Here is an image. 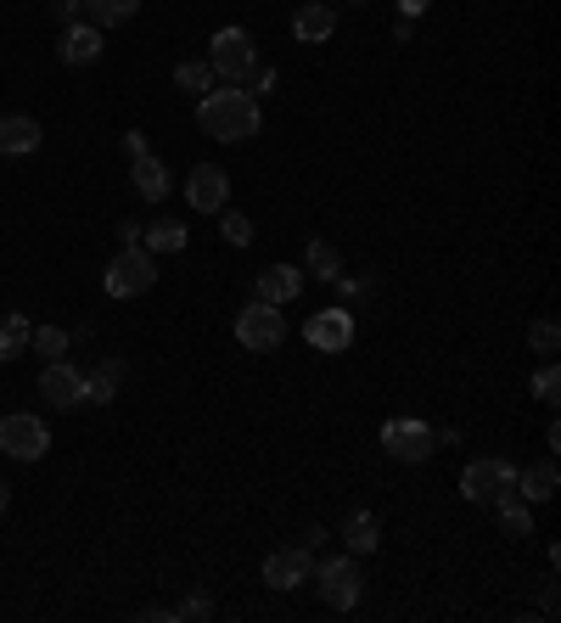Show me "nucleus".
Masks as SVG:
<instances>
[{
  "label": "nucleus",
  "instance_id": "obj_1",
  "mask_svg": "<svg viewBox=\"0 0 561 623\" xmlns=\"http://www.w3.org/2000/svg\"><path fill=\"white\" fill-rule=\"evenodd\" d=\"M258 124H264L258 96H247V90H208V96H196V129L214 136V141H225V147L253 141Z\"/></svg>",
  "mask_w": 561,
  "mask_h": 623
},
{
  "label": "nucleus",
  "instance_id": "obj_2",
  "mask_svg": "<svg viewBox=\"0 0 561 623\" xmlns=\"http://www.w3.org/2000/svg\"><path fill=\"white\" fill-rule=\"evenodd\" d=\"M107 298H141V292L157 287V258L141 242H124V253L107 265Z\"/></svg>",
  "mask_w": 561,
  "mask_h": 623
},
{
  "label": "nucleus",
  "instance_id": "obj_3",
  "mask_svg": "<svg viewBox=\"0 0 561 623\" xmlns=\"http://www.w3.org/2000/svg\"><path fill=\"white\" fill-rule=\"evenodd\" d=\"M315 584H320V596H326V607H337V612H348V607H359V589H366V578H359V562L343 550V556H326V562L309 573Z\"/></svg>",
  "mask_w": 561,
  "mask_h": 623
},
{
  "label": "nucleus",
  "instance_id": "obj_4",
  "mask_svg": "<svg viewBox=\"0 0 561 623\" xmlns=\"http://www.w3.org/2000/svg\"><path fill=\"white\" fill-rule=\"evenodd\" d=\"M237 343H242L247 354H276V348L286 343V320H281V309L253 298V304L237 315Z\"/></svg>",
  "mask_w": 561,
  "mask_h": 623
},
{
  "label": "nucleus",
  "instance_id": "obj_5",
  "mask_svg": "<svg viewBox=\"0 0 561 623\" xmlns=\"http://www.w3.org/2000/svg\"><path fill=\"white\" fill-rule=\"evenodd\" d=\"M382 449L393 455V461H405V467H421L426 455L438 449V433L426 428V421H416V416H393L382 428Z\"/></svg>",
  "mask_w": 561,
  "mask_h": 623
},
{
  "label": "nucleus",
  "instance_id": "obj_6",
  "mask_svg": "<svg viewBox=\"0 0 561 623\" xmlns=\"http://www.w3.org/2000/svg\"><path fill=\"white\" fill-rule=\"evenodd\" d=\"M460 495L477 500V506H494L500 495H517V467L500 461V455H488V461H472L460 472Z\"/></svg>",
  "mask_w": 561,
  "mask_h": 623
},
{
  "label": "nucleus",
  "instance_id": "obj_7",
  "mask_svg": "<svg viewBox=\"0 0 561 623\" xmlns=\"http://www.w3.org/2000/svg\"><path fill=\"white\" fill-rule=\"evenodd\" d=\"M46 449H51V428L40 416L12 410L7 421H0V455H12V461H40Z\"/></svg>",
  "mask_w": 561,
  "mask_h": 623
},
{
  "label": "nucleus",
  "instance_id": "obj_8",
  "mask_svg": "<svg viewBox=\"0 0 561 623\" xmlns=\"http://www.w3.org/2000/svg\"><path fill=\"white\" fill-rule=\"evenodd\" d=\"M253 62H258V46H253L247 28H219L214 46H208V68H214L219 79H242Z\"/></svg>",
  "mask_w": 561,
  "mask_h": 623
},
{
  "label": "nucleus",
  "instance_id": "obj_9",
  "mask_svg": "<svg viewBox=\"0 0 561 623\" xmlns=\"http://www.w3.org/2000/svg\"><path fill=\"white\" fill-rule=\"evenodd\" d=\"M304 343L320 348V354H348V343H354V309H320V315H309Z\"/></svg>",
  "mask_w": 561,
  "mask_h": 623
},
{
  "label": "nucleus",
  "instance_id": "obj_10",
  "mask_svg": "<svg viewBox=\"0 0 561 623\" xmlns=\"http://www.w3.org/2000/svg\"><path fill=\"white\" fill-rule=\"evenodd\" d=\"M309 573H315L309 545H286V550L264 556V584L270 589H298V584H309Z\"/></svg>",
  "mask_w": 561,
  "mask_h": 623
},
{
  "label": "nucleus",
  "instance_id": "obj_11",
  "mask_svg": "<svg viewBox=\"0 0 561 623\" xmlns=\"http://www.w3.org/2000/svg\"><path fill=\"white\" fill-rule=\"evenodd\" d=\"M186 203H191L196 214H219V208L230 203V175L214 169V163H196V169L186 175Z\"/></svg>",
  "mask_w": 561,
  "mask_h": 623
},
{
  "label": "nucleus",
  "instance_id": "obj_12",
  "mask_svg": "<svg viewBox=\"0 0 561 623\" xmlns=\"http://www.w3.org/2000/svg\"><path fill=\"white\" fill-rule=\"evenodd\" d=\"M40 399L56 405V410H79L85 405V371H74L68 359H51L40 371Z\"/></svg>",
  "mask_w": 561,
  "mask_h": 623
},
{
  "label": "nucleus",
  "instance_id": "obj_13",
  "mask_svg": "<svg viewBox=\"0 0 561 623\" xmlns=\"http://www.w3.org/2000/svg\"><path fill=\"white\" fill-rule=\"evenodd\" d=\"M304 292V270L298 265H270V270H258V281H253V298L258 304H292Z\"/></svg>",
  "mask_w": 561,
  "mask_h": 623
},
{
  "label": "nucleus",
  "instance_id": "obj_14",
  "mask_svg": "<svg viewBox=\"0 0 561 623\" xmlns=\"http://www.w3.org/2000/svg\"><path fill=\"white\" fill-rule=\"evenodd\" d=\"M56 56L68 62V68H90V62L102 56V28H95V23H68V28H62Z\"/></svg>",
  "mask_w": 561,
  "mask_h": 623
},
{
  "label": "nucleus",
  "instance_id": "obj_15",
  "mask_svg": "<svg viewBox=\"0 0 561 623\" xmlns=\"http://www.w3.org/2000/svg\"><path fill=\"white\" fill-rule=\"evenodd\" d=\"M292 35H298L304 46L332 40V35H337V12L326 7V0H304V7H298V17H292Z\"/></svg>",
  "mask_w": 561,
  "mask_h": 623
},
{
  "label": "nucleus",
  "instance_id": "obj_16",
  "mask_svg": "<svg viewBox=\"0 0 561 623\" xmlns=\"http://www.w3.org/2000/svg\"><path fill=\"white\" fill-rule=\"evenodd\" d=\"M0 152H7V157L40 152V124L28 118V113H7V118H0Z\"/></svg>",
  "mask_w": 561,
  "mask_h": 623
},
{
  "label": "nucleus",
  "instance_id": "obj_17",
  "mask_svg": "<svg viewBox=\"0 0 561 623\" xmlns=\"http://www.w3.org/2000/svg\"><path fill=\"white\" fill-rule=\"evenodd\" d=\"M129 180H136V191L146 203H163V196H169V169H163V157H152V152L129 157Z\"/></svg>",
  "mask_w": 561,
  "mask_h": 623
},
{
  "label": "nucleus",
  "instance_id": "obj_18",
  "mask_svg": "<svg viewBox=\"0 0 561 623\" xmlns=\"http://www.w3.org/2000/svg\"><path fill=\"white\" fill-rule=\"evenodd\" d=\"M186 237H191V231H186L180 219H146V225H141V247H146L152 258H157V253H180Z\"/></svg>",
  "mask_w": 561,
  "mask_h": 623
},
{
  "label": "nucleus",
  "instance_id": "obj_19",
  "mask_svg": "<svg viewBox=\"0 0 561 623\" xmlns=\"http://www.w3.org/2000/svg\"><path fill=\"white\" fill-rule=\"evenodd\" d=\"M561 488V472H556V461H539V467H527V472H517V495L527 500V506H539V500H550Z\"/></svg>",
  "mask_w": 561,
  "mask_h": 623
},
{
  "label": "nucleus",
  "instance_id": "obj_20",
  "mask_svg": "<svg viewBox=\"0 0 561 623\" xmlns=\"http://www.w3.org/2000/svg\"><path fill=\"white\" fill-rule=\"evenodd\" d=\"M118 382H124V359H102V366L85 377V405H113Z\"/></svg>",
  "mask_w": 561,
  "mask_h": 623
},
{
  "label": "nucleus",
  "instance_id": "obj_21",
  "mask_svg": "<svg viewBox=\"0 0 561 623\" xmlns=\"http://www.w3.org/2000/svg\"><path fill=\"white\" fill-rule=\"evenodd\" d=\"M494 506H500V534L506 539H534V511H527L522 495H500Z\"/></svg>",
  "mask_w": 561,
  "mask_h": 623
},
{
  "label": "nucleus",
  "instance_id": "obj_22",
  "mask_svg": "<svg viewBox=\"0 0 561 623\" xmlns=\"http://www.w3.org/2000/svg\"><path fill=\"white\" fill-rule=\"evenodd\" d=\"M343 539H348V556H371V550L382 545V522H377L371 511H354L348 529H343Z\"/></svg>",
  "mask_w": 561,
  "mask_h": 623
},
{
  "label": "nucleus",
  "instance_id": "obj_23",
  "mask_svg": "<svg viewBox=\"0 0 561 623\" xmlns=\"http://www.w3.org/2000/svg\"><path fill=\"white\" fill-rule=\"evenodd\" d=\"M136 12H141V0H85V23H95V28H118Z\"/></svg>",
  "mask_w": 561,
  "mask_h": 623
},
{
  "label": "nucleus",
  "instance_id": "obj_24",
  "mask_svg": "<svg viewBox=\"0 0 561 623\" xmlns=\"http://www.w3.org/2000/svg\"><path fill=\"white\" fill-rule=\"evenodd\" d=\"M28 338H35V320L28 315H0V359H17L23 348H28Z\"/></svg>",
  "mask_w": 561,
  "mask_h": 623
},
{
  "label": "nucleus",
  "instance_id": "obj_25",
  "mask_svg": "<svg viewBox=\"0 0 561 623\" xmlns=\"http://www.w3.org/2000/svg\"><path fill=\"white\" fill-rule=\"evenodd\" d=\"M304 265H309V276H315V281H337V276H343V253H337L332 242H309Z\"/></svg>",
  "mask_w": 561,
  "mask_h": 623
},
{
  "label": "nucleus",
  "instance_id": "obj_26",
  "mask_svg": "<svg viewBox=\"0 0 561 623\" xmlns=\"http://www.w3.org/2000/svg\"><path fill=\"white\" fill-rule=\"evenodd\" d=\"M175 85L191 90V96H208V90H214V68H208V62H180V68H175Z\"/></svg>",
  "mask_w": 561,
  "mask_h": 623
},
{
  "label": "nucleus",
  "instance_id": "obj_27",
  "mask_svg": "<svg viewBox=\"0 0 561 623\" xmlns=\"http://www.w3.org/2000/svg\"><path fill=\"white\" fill-rule=\"evenodd\" d=\"M28 348H35L40 359H62V354H68V332H62V326H35Z\"/></svg>",
  "mask_w": 561,
  "mask_h": 623
},
{
  "label": "nucleus",
  "instance_id": "obj_28",
  "mask_svg": "<svg viewBox=\"0 0 561 623\" xmlns=\"http://www.w3.org/2000/svg\"><path fill=\"white\" fill-rule=\"evenodd\" d=\"M219 231H225L230 247H247V242H253V219L237 214V208H219Z\"/></svg>",
  "mask_w": 561,
  "mask_h": 623
},
{
  "label": "nucleus",
  "instance_id": "obj_29",
  "mask_svg": "<svg viewBox=\"0 0 561 623\" xmlns=\"http://www.w3.org/2000/svg\"><path fill=\"white\" fill-rule=\"evenodd\" d=\"M527 343H534V354L556 359V348H561V332H556V320H534V332H527Z\"/></svg>",
  "mask_w": 561,
  "mask_h": 623
},
{
  "label": "nucleus",
  "instance_id": "obj_30",
  "mask_svg": "<svg viewBox=\"0 0 561 623\" xmlns=\"http://www.w3.org/2000/svg\"><path fill=\"white\" fill-rule=\"evenodd\" d=\"M534 399H539V405H556V399H561V371H556V366H545V371L534 377Z\"/></svg>",
  "mask_w": 561,
  "mask_h": 623
},
{
  "label": "nucleus",
  "instance_id": "obj_31",
  "mask_svg": "<svg viewBox=\"0 0 561 623\" xmlns=\"http://www.w3.org/2000/svg\"><path fill=\"white\" fill-rule=\"evenodd\" d=\"M242 90H247V96H253V90H258V96L276 90V68H270V62H253V68L242 74Z\"/></svg>",
  "mask_w": 561,
  "mask_h": 623
},
{
  "label": "nucleus",
  "instance_id": "obj_32",
  "mask_svg": "<svg viewBox=\"0 0 561 623\" xmlns=\"http://www.w3.org/2000/svg\"><path fill=\"white\" fill-rule=\"evenodd\" d=\"M175 618H214V601H208V596H186V601L175 607Z\"/></svg>",
  "mask_w": 561,
  "mask_h": 623
},
{
  "label": "nucleus",
  "instance_id": "obj_33",
  "mask_svg": "<svg viewBox=\"0 0 561 623\" xmlns=\"http://www.w3.org/2000/svg\"><path fill=\"white\" fill-rule=\"evenodd\" d=\"M79 7H85V0H51V12H56L62 23H74V17H79Z\"/></svg>",
  "mask_w": 561,
  "mask_h": 623
},
{
  "label": "nucleus",
  "instance_id": "obj_34",
  "mask_svg": "<svg viewBox=\"0 0 561 623\" xmlns=\"http://www.w3.org/2000/svg\"><path fill=\"white\" fill-rule=\"evenodd\" d=\"M124 152H129V157L146 152V136H141V129H129V136H124Z\"/></svg>",
  "mask_w": 561,
  "mask_h": 623
},
{
  "label": "nucleus",
  "instance_id": "obj_35",
  "mask_svg": "<svg viewBox=\"0 0 561 623\" xmlns=\"http://www.w3.org/2000/svg\"><path fill=\"white\" fill-rule=\"evenodd\" d=\"M426 7H433V0H399V12H405V17H421Z\"/></svg>",
  "mask_w": 561,
  "mask_h": 623
},
{
  "label": "nucleus",
  "instance_id": "obj_36",
  "mask_svg": "<svg viewBox=\"0 0 561 623\" xmlns=\"http://www.w3.org/2000/svg\"><path fill=\"white\" fill-rule=\"evenodd\" d=\"M7 506H12V488H7V483H0V511H7Z\"/></svg>",
  "mask_w": 561,
  "mask_h": 623
}]
</instances>
